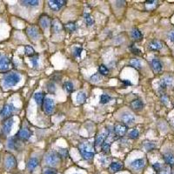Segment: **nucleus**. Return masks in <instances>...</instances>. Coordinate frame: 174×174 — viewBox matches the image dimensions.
<instances>
[{
    "instance_id": "f257e3e1",
    "label": "nucleus",
    "mask_w": 174,
    "mask_h": 174,
    "mask_svg": "<svg viewBox=\"0 0 174 174\" xmlns=\"http://www.w3.org/2000/svg\"><path fill=\"white\" fill-rule=\"evenodd\" d=\"M78 150L83 158L85 160H92L94 157L92 146L89 143H81L78 145Z\"/></svg>"
},
{
    "instance_id": "f03ea898",
    "label": "nucleus",
    "mask_w": 174,
    "mask_h": 174,
    "mask_svg": "<svg viewBox=\"0 0 174 174\" xmlns=\"http://www.w3.org/2000/svg\"><path fill=\"white\" fill-rule=\"evenodd\" d=\"M20 81V76L16 73V72H11L7 74L4 78V85L8 86V87H12L15 86L16 84H19Z\"/></svg>"
},
{
    "instance_id": "7ed1b4c3",
    "label": "nucleus",
    "mask_w": 174,
    "mask_h": 174,
    "mask_svg": "<svg viewBox=\"0 0 174 174\" xmlns=\"http://www.w3.org/2000/svg\"><path fill=\"white\" fill-rule=\"evenodd\" d=\"M59 162H60V156L56 153H50L45 157V163L51 167L57 166Z\"/></svg>"
},
{
    "instance_id": "20e7f679",
    "label": "nucleus",
    "mask_w": 174,
    "mask_h": 174,
    "mask_svg": "<svg viewBox=\"0 0 174 174\" xmlns=\"http://www.w3.org/2000/svg\"><path fill=\"white\" fill-rule=\"evenodd\" d=\"M15 110H16V108L12 104H6L4 106V108L1 112V117L3 119L9 118L11 116V114L15 112Z\"/></svg>"
},
{
    "instance_id": "39448f33",
    "label": "nucleus",
    "mask_w": 174,
    "mask_h": 174,
    "mask_svg": "<svg viewBox=\"0 0 174 174\" xmlns=\"http://www.w3.org/2000/svg\"><path fill=\"white\" fill-rule=\"evenodd\" d=\"M66 3L67 2L65 0H50L48 1V5L51 8V10L58 11L63 6L65 5Z\"/></svg>"
},
{
    "instance_id": "423d86ee",
    "label": "nucleus",
    "mask_w": 174,
    "mask_h": 174,
    "mask_svg": "<svg viewBox=\"0 0 174 174\" xmlns=\"http://www.w3.org/2000/svg\"><path fill=\"white\" fill-rule=\"evenodd\" d=\"M54 106H55V103L54 100L50 98V97H46L44 100V110L45 112V113L47 114H51L52 113L53 110H54Z\"/></svg>"
},
{
    "instance_id": "0eeeda50",
    "label": "nucleus",
    "mask_w": 174,
    "mask_h": 174,
    "mask_svg": "<svg viewBox=\"0 0 174 174\" xmlns=\"http://www.w3.org/2000/svg\"><path fill=\"white\" fill-rule=\"evenodd\" d=\"M11 63L10 58H7L4 55L0 54V72H5L8 71L11 68Z\"/></svg>"
},
{
    "instance_id": "6e6552de",
    "label": "nucleus",
    "mask_w": 174,
    "mask_h": 174,
    "mask_svg": "<svg viewBox=\"0 0 174 174\" xmlns=\"http://www.w3.org/2000/svg\"><path fill=\"white\" fill-rule=\"evenodd\" d=\"M13 123H14V120H13L12 117H9V118L5 119L4 121L3 125H2V131H3V133L4 135H8L11 132Z\"/></svg>"
},
{
    "instance_id": "1a4fd4ad",
    "label": "nucleus",
    "mask_w": 174,
    "mask_h": 174,
    "mask_svg": "<svg viewBox=\"0 0 174 174\" xmlns=\"http://www.w3.org/2000/svg\"><path fill=\"white\" fill-rule=\"evenodd\" d=\"M121 120L123 121L124 124H126V125H132L135 122V116L129 112H124L122 114H121V117H120Z\"/></svg>"
},
{
    "instance_id": "9d476101",
    "label": "nucleus",
    "mask_w": 174,
    "mask_h": 174,
    "mask_svg": "<svg viewBox=\"0 0 174 174\" xmlns=\"http://www.w3.org/2000/svg\"><path fill=\"white\" fill-rule=\"evenodd\" d=\"M114 133L117 137H122V136L125 135V133L128 131V126L125 124H117L114 126Z\"/></svg>"
},
{
    "instance_id": "9b49d317",
    "label": "nucleus",
    "mask_w": 174,
    "mask_h": 174,
    "mask_svg": "<svg viewBox=\"0 0 174 174\" xmlns=\"http://www.w3.org/2000/svg\"><path fill=\"white\" fill-rule=\"evenodd\" d=\"M17 165V160L12 155H9L5 158L4 160V166L7 170H11Z\"/></svg>"
},
{
    "instance_id": "f8f14e48",
    "label": "nucleus",
    "mask_w": 174,
    "mask_h": 174,
    "mask_svg": "<svg viewBox=\"0 0 174 174\" xmlns=\"http://www.w3.org/2000/svg\"><path fill=\"white\" fill-rule=\"evenodd\" d=\"M26 33H27L28 37L32 39H37L39 35V28L35 25H31L26 29Z\"/></svg>"
},
{
    "instance_id": "ddd939ff",
    "label": "nucleus",
    "mask_w": 174,
    "mask_h": 174,
    "mask_svg": "<svg viewBox=\"0 0 174 174\" xmlns=\"http://www.w3.org/2000/svg\"><path fill=\"white\" fill-rule=\"evenodd\" d=\"M31 136H32V132L30 130H28L27 128H23L18 132L17 137L19 138L20 140L25 141V140H28L31 137Z\"/></svg>"
},
{
    "instance_id": "4468645a",
    "label": "nucleus",
    "mask_w": 174,
    "mask_h": 174,
    "mask_svg": "<svg viewBox=\"0 0 174 174\" xmlns=\"http://www.w3.org/2000/svg\"><path fill=\"white\" fill-rule=\"evenodd\" d=\"M145 165V160L144 158H137L131 163V167L134 170H141Z\"/></svg>"
},
{
    "instance_id": "2eb2a0df",
    "label": "nucleus",
    "mask_w": 174,
    "mask_h": 174,
    "mask_svg": "<svg viewBox=\"0 0 174 174\" xmlns=\"http://www.w3.org/2000/svg\"><path fill=\"white\" fill-rule=\"evenodd\" d=\"M64 26L58 19H53L52 22V31L53 33H59L63 30Z\"/></svg>"
},
{
    "instance_id": "dca6fc26",
    "label": "nucleus",
    "mask_w": 174,
    "mask_h": 174,
    "mask_svg": "<svg viewBox=\"0 0 174 174\" xmlns=\"http://www.w3.org/2000/svg\"><path fill=\"white\" fill-rule=\"evenodd\" d=\"M39 24L43 29H46L51 25V19L47 15H43L39 19Z\"/></svg>"
},
{
    "instance_id": "f3484780",
    "label": "nucleus",
    "mask_w": 174,
    "mask_h": 174,
    "mask_svg": "<svg viewBox=\"0 0 174 174\" xmlns=\"http://www.w3.org/2000/svg\"><path fill=\"white\" fill-rule=\"evenodd\" d=\"M173 77H170V76H165V77H163L160 81V87L162 89H165L166 88L167 86H171L173 85Z\"/></svg>"
},
{
    "instance_id": "a211bd4d",
    "label": "nucleus",
    "mask_w": 174,
    "mask_h": 174,
    "mask_svg": "<svg viewBox=\"0 0 174 174\" xmlns=\"http://www.w3.org/2000/svg\"><path fill=\"white\" fill-rule=\"evenodd\" d=\"M163 48V43L159 40H153L149 44V49L152 51H160Z\"/></svg>"
},
{
    "instance_id": "6ab92c4d",
    "label": "nucleus",
    "mask_w": 174,
    "mask_h": 174,
    "mask_svg": "<svg viewBox=\"0 0 174 174\" xmlns=\"http://www.w3.org/2000/svg\"><path fill=\"white\" fill-rule=\"evenodd\" d=\"M152 66H153L155 72H157V73L160 72L163 69V64L160 62V60L158 59V58H153L152 60Z\"/></svg>"
},
{
    "instance_id": "aec40b11",
    "label": "nucleus",
    "mask_w": 174,
    "mask_h": 174,
    "mask_svg": "<svg viewBox=\"0 0 174 174\" xmlns=\"http://www.w3.org/2000/svg\"><path fill=\"white\" fill-rule=\"evenodd\" d=\"M39 165V160L36 158H32L29 159L28 163H27V168L30 171H33L37 166Z\"/></svg>"
},
{
    "instance_id": "412c9836",
    "label": "nucleus",
    "mask_w": 174,
    "mask_h": 174,
    "mask_svg": "<svg viewBox=\"0 0 174 174\" xmlns=\"http://www.w3.org/2000/svg\"><path fill=\"white\" fill-rule=\"evenodd\" d=\"M131 107L135 111H140L144 107V104L140 99H135L131 103Z\"/></svg>"
},
{
    "instance_id": "4be33fe9",
    "label": "nucleus",
    "mask_w": 174,
    "mask_h": 174,
    "mask_svg": "<svg viewBox=\"0 0 174 174\" xmlns=\"http://www.w3.org/2000/svg\"><path fill=\"white\" fill-rule=\"evenodd\" d=\"M164 160L168 165L173 166L174 165V155L171 153H166L164 154Z\"/></svg>"
},
{
    "instance_id": "5701e85b",
    "label": "nucleus",
    "mask_w": 174,
    "mask_h": 174,
    "mask_svg": "<svg viewBox=\"0 0 174 174\" xmlns=\"http://www.w3.org/2000/svg\"><path fill=\"white\" fill-rule=\"evenodd\" d=\"M106 134L105 133H100L99 135L97 136L96 137V142H95V145L96 147H101L103 143L105 142V140L106 139Z\"/></svg>"
},
{
    "instance_id": "b1692460",
    "label": "nucleus",
    "mask_w": 174,
    "mask_h": 174,
    "mask_svg": "<svg viewBox=\"0 0 174 174\" xmlns=\"http://www.w3.org/2000/svg\"><path fill=\"white\" fill-rule=\"evenodd\" d=\"M132 39H135L137 41H139V40L143 39V35H142L141 32L138 29H137V28L132 29Z\"/></svg>"
},
{
    "instance_id": "393cba45",
    "label": "nucleus",
    "mask_w": 174,
    "mask_h": 174,
    "mask_svg": "<svg viewBox=\"0 0 174 174\" xmlns=\"http://www.w3.org/2000/svg\"><path fill=\"white\" fill-rule=\"evenodd\" d=\"M129 64L132 67H133L135 69H137V70L141 69V67H142V64H141L140 60L139 59H137V58H132L129 61Z\"/></svg>"
},
{
    "instance_id": "a878e982",
    "label": "nucleus",
    "mask_w": 174,
    "mask_h": 174,
    "mask_svg": "<svg viewBox=\"0 0 174 174\" xmlns=\"http://www.w3.org/2000/svg\"><path fill=\"white\" fill-rule=\"evenodd\" d=\"M64 29L69 32H74L76 30H77V25L75 23L73 22H70V23H67L66 24H64Z\"/></svg>"
},
{
    "instance_id": "bb28decb",
    "label": "nucleus",
    "mask_w": 174,
    "mask_h": 174,
    "mask_svg": "<svg viewBox=\"0 0 174 174\" xmlns=\"http://www.w3.org/2000/svg\"><path fill=\"white\" fill-rule=\"evenodd\" d=\"M110 167H111V169H112L113 172H118V171L122 170L124 166H123V165H122L121 163H119V162H112V163L111 164Z\"/></svg>"
},
{
    "instance_id": "cd10ccee",
    "label": "nucleus",
    "mask_w": 174,
    "mask_h": 174,
    "mask_svg": "<svg viewBox=\"0 0 174 174\" xmlns=\"http://www.w3.org/2000/svg\"><path fill=\"white\" fill-rule=\"evenodd\" d=\"M34 99L36 101V103L39 105H41L44 100V93L42 92H37L34 96Z\"/></svg>"
},
{
    "instance_id": "c85d7f7f",
    "label": "nucleus",
    "mask_w": 174,
    "mask_h": 174,
    "mask_svg": "<svg viewBox=\"0 0 174 174\" xmlns=\"http://www.w3.org/2000/svg\"><path fill=\"white\" fill-rule=\"evenodd\" d=\"M20 3H21L22 5L32 7V6H37V5H39V1H38V0H31V1L26 0V1H21Z\"/></svg>"
},
{
    "instance_id": "c756f323",
    "label": "nucleus",
    "mask_w": 174,
    "mask_h": 174,
    "mask_svg": "<svg viewBox=\"0 0 174 174\" xmlns=\"http://www.w3.org/2000/svg\"><path fill=\"white\" fill-rule=\"evenodd\" d=\"M7 145H8V147L10 149H13V150H17L18 149V142L15 140L14 137H11V138L9 139Z\"/></svg>"
},
{
    "instance_id": "7c9ffc66",
    "label": "nucleus",
    "mask_w": 174,
    "mask_h": 174,
    "mask_svg": "<svg viewBox=\"0 0 174 174\" xmlns=\"http://www.w3.org/2000/svg\"><path fill=\"white\" fill-rule=\"evenodd\" d=\"M86 100V94L84 92H78L77 95V101L78 104H84Z\"/></svg>"
},
{
    "instance_id": "2f4dec72",
    "label": "nucleus",
    "mask_w": 174,
    "mask_h": 174,
    "mask_svg": "<svg viewBox=\"0 0 174 174\" xmlns=\"http://www.w3.org/2000/svg\"><path fill=\"white\" fill-rule=\"evenodd\" d=\"M24 51H25V54L29 57H33V55L35 54V50L32 46L31 45H25L24 47Z\"/></svg>"
},
{
    "instance_id": "473e14b6",
    "label": "nucleus",
    "mask_w": 174,
    "mask_h": 174,
    "mask_svg": "<svg viewBox=\"0 0 174 174\" xmlns=\"http://www.w3.org/2000/svg\"><path fill=\"white\" fill-rule=\"evenodd\" d=\"M98 72H99V74L102 75V76H106V75H108V73H109V70H108V68H107L105 65L100 64L99 67H98Z\"/></svg>"
},
{
    "instance_id": "72a5a7b5",
    "label": "nucleus",
    "mask_w": 174,
    "mask_h": 174,
    "mask_svg": "<svg viewBox=\"0 0 174 174\" xmlns=\"http://www.w3.org/2000/svg\"><path fill=\"white\" fill-rule=\"evenodd\" d=\"M64 89L68 93H72L74 91V86H73L72 83H71V82H65L64 84Z\"/></svg>"
},
{
    "instance_id": "f704fd0d",
    "label": "nucleus",
    "mask_w": 174,
    "mask_h": 174,
    "mask_svg": "<svg viewBox=\"0 0 174 174\" xmlns=\"http://www.w3.org/2000/svg\"><path fill=\"white\" fill-rule=\"evenodd\" d=\"M111 142H109V141H107V140H105V142L103 143V145H102V151L105 153H109V152H110V147H111Z\"/></svg>"
},
{
    "instance_id": "c9c22d12",
    "label": "nucleus",
    "mask_w": 174,
    "mask_h": 174,
    "mask_svg": "<svg viewBox=\"0 0 174 174\" xmlns=\"http://www.w3.org/2000/svg\"><path fill=\"white\" fill-rule=\"evenodd\" d=\"M84 20H85L87 26H92L94 24V20L89 13H84Z\"/></svg>"
},
{
    "instance_id": "e433bc0d",
    "label": "nucleus",
    "mask_w": 174,
    "mask_h": 174,
    "mask_svg": "<svg viewBox=\"0 0 174 174\" xmlns=\"http://www.w3.org/2000/svg\"><path fill=\"white\" fill-rule=\"evenodd\" d=\"M111 100V97L107 94H103L100 97V103L101 104H107Z\"/></svg>"
},
{
    "instance_id": "4c0bfd02",
    "label": "nucleus",
    "mask_w": 174,
    "mask_h": 174,
    "mask_svg": "<svg viewBox=\"0 0 174 174\" xmlns=\"http://www.w3.org/2000/svg\"><path fill=\"white\" fill-rule=\"evenodd\" d=\"M130 137L131 138H132V139H135V138H137L138 137V136H139V132H138V131L137 130V129H133V130H132L131 132H130Z\"/></svg>"
},
{
    "instance_id": "58836bf2",
    "label": "nucleus",
    "mask_w": 174,
    "mask_h": 174,
    "mask_svg": "<svg viewBox=\"0 0 174 174\" xmlns=\"http://www.w3.org/2000/svg\"><path fill=\"white\" fill-rule=\"evenodd\" d=\"M145 149L149 152V151H152L155 148V145L154 143H152V142H145Z\"/></svg>"
},
{
    "instance_id": "ea45409f",
    "label": "nucleus",
    "mask_w": 174,
    "mask_h": 174,
    "mask_svg": "<svg viewBox=\"0 0 174 174\" xmlns=\"http://www.w3.org/2000/svg\"><path fill=\"white\" fill-rule=\"evenodd\" d=\"M43 174H58L57 171L53 168H46L44 170Z\"/></svg>"
},
{
    "instance_id": "a19ab883",
    "label": "nucleus",
    "mask_w": 174,
    "mask_h": 174,
    "mask_svg": "<svg viewBox=\"0 0 174 174\" xmlns=\"http://www.w3.org/2000/svg\"><path fill=\"white\" fill-rule=\"evenodd\" d=\"M47 89H48V91L51 92V93H54L55 92V90H56V87H55V84H53V83H49L48 84H47Z\"/></svg>"
},
{
    "instance_id": "79ce46f5",
    "label": "nucleus",
    "mask_w": 174,
    "mask_h": 174,
    "mask_svg": "<svg viewBox=\"0 0 174 174\" xmlns=\"http://www.w3.org/2000/svg\"><path fill=\"white\" fill-rule=\"evenodd\" d=\"M91 80L92 81V82H94V83H97V82H99L100 80H101V77H100V74H94L92 77H91Z\"/></svg>"
},
{
    "instance_id": "37998d69",
    "label": "nucleus",
    "mask_w": 174,
    "mask_h": 174,
    "mask_svg": "<svg viewBox=\"0 0 174 174\" xmlns=\"http://www.w3.org/2000/svg\"><path fill=\"white\" fill-rule=\"evenodd\" d=\"M59 156L60 157H64V158H67L68 157V152L66 149H59Z\"/></svg>"
},
{
    "instance_id": "c03bdc74",
    "label": "nucleus",
    "mask_w": 174,
    "mask_h": 174,
    "mask_svg": "<svg viewBox=\"0 0 174 174\" xmlns=\"http://www.w3.org/2000/svg\"><path fill=\"white\" fill-rule=\"evenodd\" d=\"M153 167L156 172H160L162 170V166H161L160 163H155V164H153Z\"/></svg>"
},
{
    "instance_id": "a18cd8bd",
    "label": "nucleus",
    "mask_w": 174,
    "mask_h": 174,
    "mask_svg": "<svg viewBox=\"0 0 174 174\" xmlns=\"http://www.w3.org/2000/svg\"><path fill=\"white\" fill-rule=\"evenodd\" d=\"M131 51H132V52H133L135 55H140L141 53V52H140V50H138L137 48H136V47H134V46H132L131 47Z\"/></svg>"
},
{
    "instance_id": "49530a36",
    "label": "nucleus",
    "mask_w": 174,
    "mask_h": 174,
    "mask_svg": "<svg viewBox=\"0 0 174 174\" xmlns=\"http://www.w3.org/2000/svg\"><path fill=\"white\" fill-rule=\"evenodd\" d=\"M31 61H32V65H33L34 67H37V66H38V56L32 57V58H31Z\"/></svg>"
},
{
    "instance_id": "de8ad7c7",
    "label": "nucleus",
    "mask_w": 174,
    "mask_h": 174,
    "mask_svg": "<svg viewBox=\"0 0 174 174\" xmlns=\"http://www.w3.org/2000/svg\"><path fill=\"white\" fill-rule=\"evenodd\" d=\"M158 174H171V171L169 168H165L164 170H161L160 172H158Z\"/></svg>"
},
{
    "instance_id": "09e8293b",
    "label": "nucleus",
    "mask_w": 174,
    "mask_h": 174,
    "mask_svg": "<svg viewBox=\"0 0 174 174\" xmlns=\"http://www.w3.org/2000/svg\"><path fill=\"white\" fill-rule=\"evenodd\" d=\"M81 52H82V48H76V50H75V52H74V54H75V56L76 57H80V55H81Z\"/></svg>"
},
{
    "instance_id": "8fccbe9b",
    "label": "nucleus",
    "mask_w": 174,
    "mask_h": 174,
    "mask_svg": "<svg viewBox=\"0 0 174 174\" xmlns=\"http://www.w3.org/2000/svg\"><path fill=\"white\" fill-rule=\"evenodd\" d=\"M168 37H169V39L172 41V42H174V30L173 31H171L168 34Z\"/></svg>"
},
{
    "instance_id": "3c124183",
    "label": "nucleus",
    "mask_w": 174,
    "mask_h": 174,
    "mask_svg": "<svg viewBox=\"0 0 174 174\" xmlns=\"http://www.w3.org/2000/svg\"><path fill=\"white\" fill-rule=\"evenodd\" d=\"M161 100H162V102L164 103V104H167L168 103V97L166 96V95H163L162 97H161Z\"/></svg>"
},
{
    "instance_id": "603ef678",
    "label": "nucleus",
    "mask_w": 174,
    "mask_h": 174,
    "mask_svg": "<svg viewBox=\"0 0 174 174\" xmlns=\"http://www.w3.org/2000/svg\"><path fill=\"white\" fill-rule=\"evenodd\" d=\"M122 83L125 85H131L132 84V82L130 80H122Z\"/></svg>"
},
{
    "instance_id": "864d4df0",
    "label": "nucleus",
    "mask_w": 174,
    "mask_h": 174,
    "mask_svg": "<svg viewBox=\"0 0 174 174\" xmlns=\"http://www.w3.org/2000/svg\"><path fill=\"white\" fill-rule=\"evenodd\" d=\"M155 3H156V1H153V0H152V1H146V2H145V4L148 6V5H153V4H154Z\"/></svg>"
}]
</instances>
